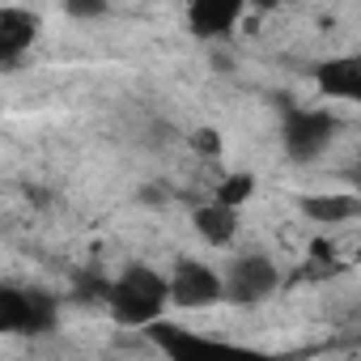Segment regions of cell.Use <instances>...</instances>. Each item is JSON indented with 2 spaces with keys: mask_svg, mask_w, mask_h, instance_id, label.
<instances>
[{
  "mask_svg": "<svg viewBox=\"0 0 361 361\" xmlns=\"http://www.w3.org/2000/svg\"><path fill=\"white\" fill-rule=\"evenodd\" d=\"M64 13L77 18V22H94L106 13V0H64Z\"/></svg>",
  "mask_w": 361,
  "mask_h": 361,
  "instance_id": "4fadbf2b",
  "label": "cell"
},
{
  "mask_svg": "<svg viewBox=\"0 0 361 361\" xmlns=\"http://www.w3.org/2000/svg\"><path fill=\"white\" fill-rule=\"evenodd\" d=\"M302 213L319 226H344L353 217H361V196L353 192H327V196H306Z\"/></svg>",
  "mask_w": 361,
  "mask_h": 361,
  "instance_id": "8fae6325",
  "label": "cell"
},
{
  "mask_svg": "<svg viewBox=\"0 0 361 361\" xmlns=\"http://www.w3.org/2000/svg\"><path fill=\"white\" fill-rule=\"evenodd\" d=\"M251 192H255V174H230V178H221L217 183V192H213V200H221V204H247L251 200Z\"/></svg>",
  "mask_w": 361,
  "mask_h": 361,
  "instance_id": "7c38bea8",
  "label": "cell"
},
{
  "mask_svg": "<svg viewBox=\"0 0 361 361\" xmlns=\"http://www.w3.org/2000/svg\"><path fill=\"white\" fill-rule=\"evenodd\" d=\"M276 285H281V272L268 255H243V259H234V268L226 276V298L238 306H255V302L272 298Z\"/></svg>",
  "mask_w": 361,
  "mask_h": 361,
  "instance_id": "277c9868",
  "label": "cell"
},
{
  "mask_svg": "<svg viewBox=\"0 0 361 361\" xmlns=\"http://www.w3.org/2000/svg\"><path fill=\"white\" fill-rule=\"evenodd\" d=\"M221 298H226V281L209 264H200V259H178L174 264V272H170V306L204 310V306H213Z\"/></svg>",
  "mask_w": 361,
  "mask_h": 361,
  "instance_id": "3957f363",
  "label": "cell"
},
{
  "mask_svg": "<svg viewBox=\"0 0 361 361\" xmlns=\"http://www.w3.org/2000/svg\"><path fill=\"white\" fill-rule=\"evenodd\" d=\"M314 85L327 98L340 102H361V56H336L314 68Z\"/></svg>",
  "mask_w": 361,
  "mask_h": 361,
  "instance_id": "8992f818",
  "label": "cell"
},
{
  "mask_svg": "<svg viewBox=\"0 0 361 361\" xmlns=\"http://www.w3.org/2000/svg\"><path fill=\"white\" fill-rule=\"evenodd\" d=\"M56 314L60 306L43 289H18V285L0 289V331L9 336H43L56 327Z\"/></svg>",
  "mask_w": 361,
  "mask_h": 361,
  "instance_id": "7a4b0ae2",
  "label": "cell"
},
{
  "mask_svg": "<svg viewBox=\"0 0 361 361\" xmlns=\"http://www.w3.org/2000/svg\"><path fill=\"white\" fill-rule=\"evenodd\" d=\"M336 119L331 115H323V111H289L285 115V149H289V157H298V161H310V157H319L331 140H336Z\"/></svg>",
  "mask_w": 361,
  "mask_h": 361,
  "instance_id": "5b68a950",
  "label": "cell"
},
{
  "mask_svg": "<svg viewBox=\"0 0 361 361\" xmlns=\"http://www.w3.org/2000/svg\"><path fill=\"white\" fill-rule=\"evenodd\" d=\"M348 178H353V183H357V188H361V161H357V166H353V170H348Z\"/></svg>",
  "mask_w": 361,
  "mask_h": 361,
  "instance_id": "2e32d148",
  "label": "cell"
},
{
  "mask_svg": "<svg viewBox=\"0 0 361 361\" xmlns=\"http://www.w3.org/2000/svg\"><path fill=\"white\" fill-rule=\"evenodd\" d=\"M255 9H276V5H285V0H251Z\"/></svg>",
  "mask_w": 361,
  "mask_h": 361,
  "instance_id": "9a60e30c",
  "label": "cell"
},
{
  "mask_svg": "<svg viewBox=\"0 0 361 361\" xmlns=\"http://www.w3.org/2000/svg\"><path fill=\"white\" fill-rule=\"evenodd\" d=\"M35 35H39V18L35 13H26L18 5L0 9V56H5V64H18V56H26Z\"/></svg>",
  "mask_w": 361,
  "mask_h": 361,
  "instance_id": "ba28073f",
  "label": "cell"
},
{
  "mask_svg": "<svg viewBox=\"0 0 361 361\" xmlns=\"http://www.w3.org/2000/svg\"><path fill=\"white\" fill-rule=\"evenodd\" d=\"M188 140H192V149H196L200 157H217V153H221V136H217L213 128H196Z\"/></svg>",
  "mask_w": 361,
  "mask_h": 361,
  "instance_id": "5bb4252c",
  "label": "cell"
},
{
  "mask_svg": "<svg viewBox=\"0 0 361 361\" xmlns=\"http://www.w3.org/2000/svg\"><path fill=\"white\" fill-rule=\"evenodd\" d=\"M192 226H196V234H200L204 243L230 247L234 234H238V209H234V204H221V200H209V204H200V209L192 213Z\"/></svg>",
  "mask_w": 361,
  "mask_h": 361,
  "instance_id": "9c48e42d",
  "label": "cell"
},
{
  "mask_svg": "<svg viewBox=\"0 0 361 361\" xmlns=\"http://www.w3.org/2000/svg\"><path fill=\"white\" fill-rule=\"evenodd\" d=\"M243 5H251V0H196V5H188L192 13V35H200V39H221V35H230L234 30V22H238V13H243Z\"/></svg>",
  "mask_w": 361,
  "mask_h": 361,
  "instance_id": "52a82bcc",
  "label": "cell"
},
{
  "mask_svg": "<svg viewBox=\"0 0 361 361\" xmlns=\"http://www.w3.org/2000/svg\"><path fill=\"white\" fill-rule=\"evenodd\" d=\"M166 302H170V281L161 272L145 268V264L123 268L111 281V293H106V310L123 327H149L153 319H161Z\"/></svg>",
  "mask_w": 361,
  "mask_h": 361,
  "instance_id": "6da1fadb",
  "label": "cell"
},
{
  "mask_svg": "<svg viewBox=\"0 0 361 361\" xmlns=\"http://www.w3.org/2000/svg\"><path fill=\"white\" fill-rule=\"evenodd\" d=\"M145 331H149L153 348H157V353H170V357H192V353H204V348L217 344V340H209V336H196V331H188V327L161 323V319H153Z\"/></svg>",
  "mask_w": 361,
  "mask_h": 361,
  "instance_id": "30bf717a",
  "label": "cell"
}]
</instances>
